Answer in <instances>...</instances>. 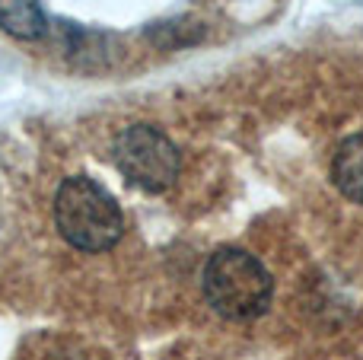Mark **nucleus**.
Returning <instances> with one entry per match:
<instances>
[{"mask_svg": "<svg viewBox=\"0 0 363 360\" xmlns=\"http://www.w3.org/2000/svg\"><path fill=\"white\" fill-rule=\"evenodd\" d=\"M55 223L64 242L80 252H106L125 233L121 208L96 179H64L55 195Z\"/></svg>", "mask_w": 363, "mask_h": 360, "instance_id": "obj_1", "label": "nucleus"}, {"mask_svg": "<svg viewBox=\"0 0 363 360\" xmlns=\"http://www.w3.org/2000/svg\"><path fill=\"white\" fill-rule=\"evenodd\" d=\"M335 189L354 204H363V131L351 134L345 144L335 150L332 159Z\"/></svg>", "mask_w": 363, "mask_h": 360, "instance_id": "obj_4", "label": "nucleus"}, {"mask_svg": "<svg viewBox=\"0 0 363 360\" xmlns=\"http://www.w3.org/2000/svg\"><path fill=\"white\" fill-rule=\"evenodd\" d=\"M201 284H204L207 303L230 322H249V319L268 313L271 293H274V281H271L268 268L255 255L233 246L217 249L207 259Z\"/></svg>", "mask_w": 363, "mask_h": 360, "instance_id": "obj_2", "label": "nucleus"}, {"mask_svg": "<svg viewBox=\"0 0 363 360\" xmlns=\"http://www.w3.org/2000/svg\"><path fill=\"white\" fill-rule=\"evenodd\" d=\"M112 157L121 176L150 195L172 189L182 169L179 147L153 125H128L115 137Z\"/></svg>", "mask_w": 363, "mask_h": 360, "instance_id": "obj_3", "label": "nucleus"}, {"mask_svg": "<svg viewBox=\"0 0 363 360\" xmlns=\"http://www.w3.org/2000/svg\"><path fill=\"white\" fill-rule=\"evenodd\" d=\"M0 29L13 38H42L48 23L38 0H0Z\"/></svg>", "mask_w": 363, "mask_h": 360, "instance_id": "obj_5", "label": "nucleus"}]
</instances>
